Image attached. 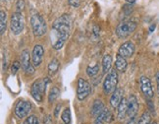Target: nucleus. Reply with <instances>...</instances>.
<instances>
[{
    "label": "nucleus",
    "instance_id": "dca6fc26",
    "mask_svg": "<svg viewBox=\"0 0 159 124\" xmlns=\"http://www.w3.org/2000/svg\"><path fill=\"white\" fill-rule=\"evenodd\" d=\"M127 108H128V100L123 98V100L121 101L120 104L117 107V116L120 120H123L125 116L127 115Z\"/></svg>",
    "mask_w": 159,
    "mask_h": 124
},
{
    "label": "nucleus",
    "instance_id": "c9c22d12",
    "mask_svg": "<svg viewBox=\"0 0 159 124\" xmlns=\"http://www.w3.org/2000/svg\"><path fill=\"white\" fill-rule=\"evenodd\" d=\"M155 28H156V25L155 24H153V25H151V26L149 27V33H152V32H153V31L155 30Z\"/></svg>",
    "mask_w": 159,
    "mask_h": 124
},
{
    "label": "nucleus",
    "instance_id": "f8f14e48",
    "mask_svg": "<svg viewBox=\"0 0 159 124\" xmlns=\"http://www.w3.org/2000/svg\"><path fill=\"white\" fill-rule=\"evenodd\" d=\"M134 49H136V46H134V42L131 41H128L120 45L118 49V54H120L121 56L125 58H129L133 56V54L134 53Z\"/></svg>",
    "mask_w": 159,
    "mask_h": 124
},
{
    "label": "nucleus",
    "instance_id": "412c9836",
    "mask_svg": "<svg viewBox=\"0 0 159 124\" xmlns=\"http://www.w3.org/2000/svg\"><path fill=\"white\" fill-rule=\"evenodd\" d=\"M6 27H7V17H6L5 11L1 10L0 11V35L1 36L4 35Z\"/></svg>",
    "mask_w": 159,
    "mask_h": 124
},
{
    "label": "nucleus",
    "instance_id": "473e14b6",
    "mask_svg": "<svg viewBox=\"0 0 159 124\" xmlns=\"http://www.w3.org/2000/svg\"><path fill=\"white\" fill-rule=\"evenodd\" d=\"M61 107H62V104H61V103H58V104H57V107H56V108H55V111H54V115H55V117H58Z\"/></svg>",
    "mask_w": 159,
    "mask_h": 124
},
{
    "label": "nucleus",
    "instance_id": "f704fd0d",
    "mask_svg": "<svg viewBox=\"0 0 159 124\" xmlns=\"http://www.w3.org/2000/svg\"><path fill=\"white\" fill-rule=\"evenodd\" d=\"M155 79H156V83H157V90L159 92V71L155 74Z\"/></svg>",
    "mask_w": 159,
    "mask_h": 124
},
{
    "label": "nucleus",
    "instance_id": "f257e3e1",
    "mask_svg": "<svg viewBox=\"0 0 159 124\" xmlns=\"http://www.w3.org/2000/svg\"><path fill=\"white\" fill-rule=\"evenodd\" d=\"M72 18L69 14H63L53 22L52 31L54 40L52 46L55 50H59L62 48L66 41L69 39L72 30Z\"/></svg>",
    "mask_w": 159,
    "mask_h": 124
},
{
    "label": "nucleus",
    "instance_id": "58836bf2",
    "mask_svg": "<svg viewBox=\"0 0 159 124\" xmlns=\"http://www.w3.org/2000/svg\"><path fill=\"white\" fill-rule=\"evenodd\" d=\"M4 1H8V0H2V2H4Z\"/></svg>",
    "mask_w": 159,
    "mask_h": 124
},
{
    "label": "nucleus",
    "instance_id": "7ed1b4c3",
    "mask_svg": "<svg viewBox=\"0 0 159 124\" xmlns=\"http://www.w3.org/2000/svg\"><path fill=\"white\" fill-rule=\"evenodd\" d=\"M30 26L33 33L36 38H40L47 32V24L44 18L39 13H34L30 17Z\"/></svg>",
    "mask_w": 159,
    "mask_h": 124
},
{
    "label": "nucleus",
    "instance_id": "b1692460",
    "mask_svg": "<svg viewBox=\"0 0 159 124\" xmlns=\"http://www.w3.org/2000/svg\"><path fill=\"white\" fill-rule=\"evenodd\" d=\"M59 96H60V90L57 87H53L49 92V95H48V102L53 103Z\"/></svg>",
    "mask_w": 159,
    "mask_h": 124
},
{
    "label": "nucleus",
    "instance_id": "2f4dec72",
    "mask_svg": "<svg viewBox=\"0 0 159 124\" xmlns=\"http://www.w3.org/2000/svg\"><path fill=\"white\" fill-rule=\"evenodd\" d=\"M148 107H149V110L151 111L152 113H155V111H154V107H153V103H152L151 101H149V98H148Z\"/></svg>",
    "mask_w": 159,
    "mask_h": 124
},
{
    "label": "nucleus",
    "instance_id": "6ab92c4d",
    "mask_svg": "<svg viewBox=\"0 0 159 124\" xmlns=\"http://www.w3.org/2000/svg\"><path fill=\"white\" fill-rule=\"evenodd\" d=\"M96 118L102 120L104 123H109V122H111V121L114 120V116H113L111 111H110L108 108H105L98 116L96 117Z\"/></svg>",
    "mask_w": 159,
    "mask_h": 124
},
{
    "label": "nucleus",
    "instance_id": "1a4fd4ad",
    "mask_svg": "<svg viewBox=\"0 0 159 124\" xmlns=\"http://www.w3.org/2000/svg\"><path fill=\"white\" fill-rule=\"evenodd\" d=\"M30 57L32 55L30 54V51L28 49H24L21 53V67L24 71V73L27 75H33L34 73V64L30 63Z\"/></svg>",
    "mask_w": 159,
    "mask_h": 124
},
{
    "label": "nucleus",
    "instance_id": "39448f33",
    "mask_svg": "<svg viewBox=\"0 0 159 124\" xmlns=\"http://www.w3.org/2000/svg\"><path fill=\"white\" fill-rule=\"evenodd\" d=\"M24 28H25V19L22 14V12H15L12 14L10 19V31L15 36L20 35Z\"/></svg>",
    "mask_w": 159,
    "mask_h": 124
},
{
    "label": "nucleus",
    "instance_id": "a878e982",
    "mask_svg": "<svg viewBox=\"0 0 159 124\" xmlns=\"http://www.w3.org/2000/svg\"><path fill=\"white\" fill-rule=\"evenodd\" d=\"M23 124H39L38 116L35 115H29L27 118L25 119Z\"/></svg>",
    "mask_w": 159,
    "mask_h": 124
},
{
    "label": "nucleus",
    "instance_id": "20e7f679",
    "mask_svg": "<svg viewBox=\"0 0 159 124\" xmlns=\"http://www.w3.org/2000/svg\"><path fill=\"white\" fill-rule=\"evenodd\" d=\"M118 84V73L117 70L111 69L108 73L104 79V82H103V92L104 94L109 95L113 93L116 90V87Z\"/></svg>",
    "mask_w": 159,
    "mask_h": 124
},
{
    "label": "nucleus",
    "instance_id": "e433bc0d",
    "mask_svg": "<svg viewBox=\"0 0 159 124\" xmlns=\"http://www.w3.org/2000/svg\"><path fill=\"white\" fill-rule=\"evenodd\" d=\"M94 124H104V122H103L102 120L98 119V118H96L95 121H94Z\"/></svg>",
    "mask_w": 159,
    "mask_h": 124
},
{
    "label": "nucleus",
    "instance_id": "cd10ccee",
    "mask_svg": "<svg viewBox=\"0 0 159 124\" xmlns=\"http://www.w3.org/2000/svg\"><path fill=\"white\" fill-rule=\"evenodd\" d=\"M16 8H17V12H22L23 9L25 8V1L24 0H17Z\"/></svg>",
    "mask_w": 159,
    "mask_h": 124
},
{
    "label": "nucleus",
    "instance_id": "c85d7f7f",
    "mask_svg": "<svg viewBox=\"0 0 159 124\" xmlns=\"http://www.w3.org/2000/svg\"><path fill=\"white\" fill-rule=\"evenodd\" d=\"M123 10L125 11V14L126 15H130L132 12H133V7L131 4H126L124 7H123Z\"/></svg>",
    "mask_w": 159,
    "mask_h": 124
},
{
    "label": "nucleus",
    "instance_id": "393cba45",
    "mask_svg": "<svg viewBox=\"0 0 159 124\" xmlns=\"http://www.w3.org/2000/svg\"><path fill=\"white\" fill-rule=\"evenodd\" d=\"M99 72V65L96 64L94 66H89L87 68V74L89 78H93L94 76H96Z\"/></svg>",
    "mask_w": 159,
    "mask_h": 124
},
{
    "label": "nucleus",
    "instance_id": "423d86ee",
    "mask_svg": "<svg viewBox=\"0 0 159 124\" xmlns=\"http://www.w3.org/2000/svg\"><path fill=\"white\" fill-rule=\"evenodd\" d=\"M138 27V24L133 21H127L120 23L116 28V35L119 39H126L131 36Z\"/></svg>",
    "mask_w": 159,
    "mask_h": 124
},
{
    "label": "nucleus",
    "instance_id": "2eb2a0df",
    "mask_svg": "<svg viewBox=\"0 0 159 124\" xmlns=\"http://www.w3.org/2000/svg\"><path fill=\"white\" fill-rule=\"evenodd\" d=\"M127 67H128V62H127L126 58L123 57V56H121L120 54H117V56H116V60H115L116 70L123 73V72H125L127 70Z\"/></svg>",
    "mask_w": 159,
    "mask_h": 124
},
{
    "label": "nucleus",
    "instance_id": "ddd939ff",
    "mask_svg": "<svg viewBox=\"0 0 159 124\" xmlns=\"http://www.w3.org/2000/svg\"><path fill=\"white\" fill-rule=\"evenodd\" d=\"M139 110V103H138V98L136 96L131 95L128 98V108H127V116L129 118L134 117L138 113Z\"/></svg>",
    "mask_w": 159,
    "mask_h": 124
},
{
    "label": "nucleus",
    "instance_id": "72a5a7b5",
    "mask_svg": "<svg viewBox=\"0 0 159 124\" xmlns=\"http://www.w3.org/2000/svg\"><path fill=\"white\" fill-rule=\"evenodd\" d=\"M128 124H138L137 119H136V116H134V117H132V118H130V120H129V122H128Z\"/></svg>",
    "mask_w": 159,
    "mask_h": 124
},
{
    "label": "nucleus",
    "instance_id": "7c9ffc66",
    "mask_svg": "<svg viewBox=\"0 0 159 124\" xmlns=\"http://www.w3.org/2000/svg\"><path fill=\"white\" fill-rule=\"evenodd\" d=\"M43 123H44V124H52V123H53V121H52L51 116H50V115L45 116L44 118H43Z\"/></svg>",
    "mask_w": 159,
    "mask_h": 124
},
{
    "label": "nucleus",
    "instance_id": "5701e85b",
    "mask_svg": "<svg viewBox=\"0 0 159 124\" xmlns=\"http://www.w3.org/2000/svg\"><path fill=\"white\" fill-rule=\"evenodd\" d=\"M138 124H152L151 123V115L149 111H144L138 120Z\"/></svg>",
    "mask_w": 159,
    "mask_h": 124
},
{
    "label": "nucleus",
    "instance_id": "bb28decb",
    "mask_svg": "<svg viewBox=\"0 0 159 124\" xmlns=\"http://www.w3.org/2000/svg\"><path fill=\"white\" fill-rule=\"evenodd\" d=\"M20 67H21V63L19 61H14L13 62V64H12V66H11V71H12V74L13 75H15V74L19 71V69H20Z\"/></svg>",
    "mask_w": 159,
    "mask_h": 124
},
{
    "label": "nucleus",
    "instance_id": "0eeeda50",
    "mask_svg": "<svg viewBox=\"0 0 159 124\" xmlns=\"http://www.w3.org/2000/svg\"><path fill=\"white\" fill-rule=\"evenodd\" d=\"M91 93V87L88 81L83 78H79L77 87V98L79 101L85 100Z\"/></svg>",
    "mask_w": 159,
    "mask_h": 124
},
{
    "label": "nucleus",
    "instance_id": "4c0bfd02",
    "mask_svg": "<svg viewBox=\"0 0 159 124\" xmlns=\"http://www.w3.org/2000/svg\"><path fill=\"white\" fill-rule=\"evenodd\" d=\"M126 1L129 4H134V2H136V0H126Z\"/></svg>",
    "mask_w": 159,
    "mask_h": 124
},
{
    "label": "nucleus",
    "instance_id": "aec40b11",
    "mask_svg": "<svg viewBox=\"0 0 159 124\" xmlns=\"http://www.w3.org/2000/svg\"><path fill=\"white\" fill-rule=\"evenodd\" d=\"M59 67H60V62L57 58H53L50 62L49 64H48V73H49L50 76H53L55 75L58 70H59Z\"/></svg>",
    "mask_w": 159,
    "mask_h": 124
},
{
    "label": "nucleus",
    "instance_id": "ea45409f",
    "mask_svg": "<svg viewBox=\"0 0 159 124\" xmlns=\"http://www.w3.org/2000/svg\"><path fill=\"white\" fill-rule=\"evenodd\" d=\"M152 124H158V123H156V122H153V123H152Z\"/></svg>",
    "mask_w": 159,
    "mask_h": 124
},
{
    "label": "nucleus",
    "instance_id": "9b49d317",
    "mask_svg": "<svg viewBox=\"0 0 159 124\" xmlns=\"http://www.w3.org/2000/svg\"><path fill=\"white\" fill-rule=\"evenodd\" d=\"M43 55L44 48L40 45H35L32 51V63L34 64V67H39L41 64L42 59H43Z\"/></svg>",
    "mask_w": 159,
    "mask_h": 124
},
{
    "label": "nucleus",
    "instance_id": "f3484780",
    "mask_svg": "<svg viewBox=\"0 0 159 124\" xmlns=\"http://www.w3.org/2000/svg\"><path fill=\"white\" fill-rule=\"evenodd\" d=\"M104 109H105V105L102 103V101L95 100L93 103V107H91V114L97 117Z\"/></svg>",
    "mask_w": 159,
    "mask_h": 124
},
{
    "label": "nucleus",
    "instance_id": "6e6552de",
    "mask_svg": "<svg viewBox=\"0 0 159 124\" xmlns=\"http://www.w3.org/2000/svg\"><path fill=\"white\" fill-rule=\"evenodd\" d=\"M33 108V105L30 102L28 101H19L17 103L14 112L15 115L18 117V118H25V117L29 116V113L30 112V110Z\"/></svg>",
    "mask_w": 159,
    "mask_h": 124
},
{
    "label": "nucleus",
    "instance_id": "a211bd4d",
    "mask_svg": "<svg viewBox=\"0 0 159 124\" xmlns=\"http://www.w3.org/2000/svg\"><path fill=\"white\" fill-rule=\"evenodd\" d=\"M112 67V56L110 54H105L102 58V72L107 74Z\"/></svg>",
    "mask_w": 159,
    "mask_h": 124
},
{
    "label": "nucleus",
    "instance_id": "4be33fe9",
    "mask_svg": "<svg viewBox=\"0 0 159 124\" xmlns=\"http://www.w3.org/2000/svg\"><path fill=\"white\" fill-rule=\"evenodd\" d=\"M61 119L64 122V124H71L72 123V114L69 107H67L63 110L62 114H61Z\"/></svg>",
    "mask_w": 159,
    "mask_h": 124
},
{
    "label": "nucleus",
    "instance_id": "9d476101",
    "mask_svg": "<svg viewBox=\"0 0 159 124\" xmlns=\"http://www.w3.org/2000/svg\"><path fill=\"white\" fill-rule=\"evenodd\" d=\"M139 88L146 98H152L154 96V91L152 88L151 81L148 77L142 76L139 78Z\"/></svg>",
    "mask_w": 159,
    "mask_h": 124
},
{
    "label": "nucleus",
    "instance_id": "f03ea898",
    "mask_svg": "<svg viewBox=\"0 0 159 124\" xmlns=\"http://www.w3.org/2000/svg\"><path fill=\"white\" fill-rule=\"evenodd\" d=\"M49 82V78H39L32 85L30 95L38 103H41L43 100V95L45 94L46 87Z\"/></svg>",
    "mask_w": 159,
    "mask_h": 124
},
{
    "label": "nucleus",
    "instance_id": "c756f323",
    "mask_svg": "<svg viewBox=\"0 0 159 124\" xmlns=\"http://www.w3.org/2000/svg\"><path fill=\"white\" fill-rule=\"evenodd\" d=\"M68 3L71 7L73 8H78L80 6V0H68Z\"/></svg>",
    "mask_w": 159,
    "mask_h": 124
},
{
    "label": "nucleus",
    "instance_id": "4468645a",
    "mask_svg": "<svg viewBox=\"0 0 159 124\" xmlns=\"http://www.w3.org/2000/svg\"><path fill=\"white\" fill-rule=\"evenodd\" d=\"M123 90L121 88H116V90L112 93L111 98H110V105L115 109L118 107L121 101L123 100Z\"/></svg>",
    "mask_w": 159,
    "mask_h": 124
}]
</instances>
